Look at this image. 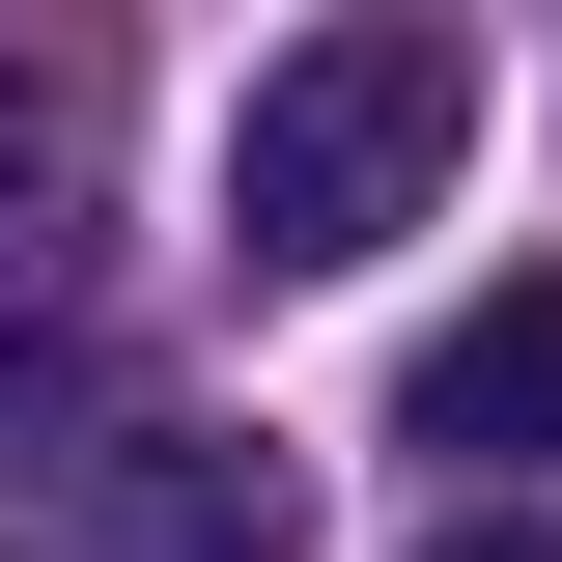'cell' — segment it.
Here are the masks:
<instances>
[{
  "instance_id": "obj_1",
  "label": "cell",
  "mask_w": 562,
  "mask_h": 562,
  "mask_svg": "<svg viewBox=\"0 0 562 562\" xmlns=\"http://www.w3.org/2000/svg\"><path fill=\"white\" fill-rule=\"evenodd\" d=\"M450 169H479V29L338 0V29H281L254 113H225V254H254V281H366Z\"/></svg>"
},
{
  "instance_id": "obj_2",
  "label": "cell",
  "mask_w": 562,
  "mask_h": 562,
  "mask_svg": "<svg viewBox=\"0 0 562 562\" xmlns=\"http://www.w3.org/2000/svg\"><path fill=\"white\" fill-rule=\"evenodd\" d=\"M29 562H310V506H281V450H225V422H113V450H57Z\"/></svg>"
},
{
  "instance_id": "obj_3",
  "label": "cell",
  "mask_w": 562,
  "mask_h": 562,
  "mask_svg": "<svg viewBox=\"0 0 562 562\" xmlns=\"http://www.w3.org/2000/svg\"><path fill=\"white\" fill-rule=\"evenodd\" d=\"M422 450L450 479H562V281H479L422 338Z\"/></svg>"
},
{
  "instance_id": "obj_4",
  "label": "cell",
  "mask_w": 562,
  "mask_h": 562,
  "mask_svg": "<svg viewBox=\"0 0 562 562\" xmlns=\"http://www.w3.org/2000/svg\"><path fill=\"white\" fill-rule=\"evenodd\" d=\"M29 422H85V338H0V479L57 506V450H29Z\"/></svg>"
},
{
  "instance_id": "obj_5",
  "label": "cell",
  "mask_w": 562,
  "mask_h": 562,
  "mask_svg": "<svg viewBox=\"0 0 562 562\" xmlns=\"http://www.w3.org/2000/svg\"><path fill=\"white\" fill-rule=\"evenodd\" d=\"M422 562H562V535H535V506H450V535H422Z\"/></svg>"
}]
</instances>
